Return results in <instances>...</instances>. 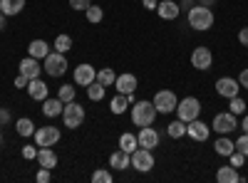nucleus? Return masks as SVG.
<instances>
[{
	"mask_svg": "<svg viewBox=\"0 0 248 183\" xmlns=\"http://www.w3.org/2000/svg\"><path fill=\"white\" fill-rule=\"evenodd\" d=\"M186 23H189V28H194L199 32L211 30L214 28V10L203 8V5H194L191 10H186Z\"/></svg>",
	"mask_w": 248,
	"mask_h": 183,
	"instance_id": "f257e3e1",
	"label": "nucleus"
},
{
	"mask_svg": "<svg viewBox=\"0 0 248 183\" xmlns=\"http://www.w3.org/2000/svg\"><path fill=\"white\" fill-rule=\"evenodd\" d=\"M156 107H154V101H147V99H139L134 101V107H132V124L134 127H152L154 124V119H156Z\"/></svg>",
	"mask_w": 248,
	"mask_h": 183,
	"instance_id": "f03ea898",
	"label": "nucleus"
},
{
	"mask_svg": "<svg viewBox=\"0 0 248 183\" xmlns=\"http://www.w3.org/2000/svg\"><path fill=\"white\" fill-rule=\"evenodd\" d=\"M67 55H62V52H57V50H52L45 59H43V72L45 74H50V77H62L67 72Z\"/></svg>",
	"mask_w": 248,
	"mask_h": 183,
	"instance_id": "7ed1b4c3",
	"label": "nucleus"
},
{
	"mask_svg": "<svg viewBox=\"0 0 248 183\" xmlns=\"http://www.w3.org/2000/svg\"><path fill=\"white\" fill-rule=\"evenodd\" d=\"M85 107L77 104V101H67L65 107H62V119H65V127L67 129H79L82 124H85Z\"/></svg>",
	"mask_w": 248,
	"mask_h": 183,
	"instance_id": "20e7f679",
	"label": "nucleus"
},
{
	"mask_svg": "<svg viewBox=\"0 0 248 183\" xmlns=\"http://www.w3.org/2000/svg\"><path fill=\"white\" fill-rule=\"evenodd\" d=\"M199 114H201V101L196 97H184L176 104V116L181 121H186V124L194 121V119H199Z\"/></svg>",
	"mask_w": 248,
	"mask_h": 183,
	"instance_id": "39448f33",
	"label": "nucleus"
},
{
	"mask_svg": "<svg viewBox=\"0 0 248 183\" xmlns=\"http://www.w3.org/2000/svg\"><path fill=\"white\" fill-rule=\"evenodd\" d=\"M154 154H152V149H144V146H139V149H134L132 151V166L139 171V173H149L152 169H154Z\"/></svg>",
	"mask_w": 248,
	"mask_h": 183,
	"instance_id": "423d86ee",
	"label": "nucleus"
},
{
	"mask_svg": "<svg viewBox=\"0 0 248 183\" xmlns=\"http://www.w3.org/2000/svg\"><path fill=\"white\" fill-rule=\"evenodd\" d=\"M152 101H154V107H156V112H159V114H171V112H176V104H179L176 94H174V92H169V89L156 92Z\"/></svg>",
	"mask_w": 248,
	"mask_h": 183,
	"instance_id": "0eeeda50",
	"label": "nucleus"
},
{
	"mask_svg": "<svg viewBox=\"0 0 248 183\" xmlns=\"http://www.w3.org/2000/svg\"><path fill=\"white\" fill-rule=\"evenodd\" d=\"M60 129L57 127H40V129H35V134H32V139H35V146L40 149V146H55L57 141H60Z\"/></svg>",
	"mask_w": 248,
	"mask_h": 183,
	"instance_id": "6e6552de",
	"label": "nucleus"
},
{
	"mask_svg": "<svg viewBox=\"0 0 248 183\" xmlns=\"http://www.w3.org/2000/svg\"><path fill=\"white\" fill-rule=\"evenodd\" d=\"M236 127H238V121H236V114H231V112H221L211 121V129L216 134H231V131H236Z\"/></svg>",
	"mask_w": 248,
	"mask_h": 183,
	"instance_id": "1a4fd4ad",
	"label": "nucleus"
},
{
	"mask_svg": "<svg viewBox=\"0 0 248 183\" xmlns=\"http://www.w3.org/2000/svg\"><path fill=\"white\" fill-rule=\"evenodd\" d=\"M211 65H214L211 50L203 47V45H201V47H194V52H191V67H194V70H201V72H209Z\"/></svg>",
	"mask_w": 248,
	"mask_h": 183,
	"instance_id": "9d476101",
	"label": "nucleus"
},
{
	"mask_svg": "<svg viewBox=\"0 0 248 183\" xmlns=\"http://www.w3.org/2000/svg\"><path fill=\"white\" fill-rule=\"evenodd\" d=\"M72 77H75V84H77V87H85V89H87L94 79H97V70H94L92 65H87V62H82V65L75 67V74H72Z\"/></svg>",
	"mask_w": 248,
	"mask_h": 183,
	"instance_id": "9b49d317",
	"label": "nucleus"
},
{
	"mask_svg": "<svg viewBox=\"0 0 248 183\" xmlns=\"http://www.w3.org/2000/svg\"><path fill=\"white\" fill-rule=\"evenodd\" d=\"M216 92L223 99H231V97L241 94V84H238V79H233V77H221V79H216Z\"/></svg>",
	"mask_w": 248,
	"mask_h": 183,
	"instance_id": "f8f14e48",
	"label": "nucleus"
},
{
	"mask_svg": "<svg viewBox=\"0 0 248 183\" xmlns=\"http://www.w3.org/2000/svg\"><path fill=\"white\" fill-rule=\"evenodd\" d=\"M209 134H211V127L203 124L201 119H194V121L186 124V136L194 139V141H206V139H209Z\"/></svg>",
	"mask_w": 248,
	"mask_h": 183,
	"instance_id": "ddd939ff",
	"label": "nucleus"
},
{
	"mask_svg": "<svg viewBox=\"0 0 248 183\" xmlns=\"http://www.w3.org/2000/svg\"><path fill=\"white\" fill-rule=\"evenodd\" d=\"M137 84H139V79H137L132 72L117 74V79H114V89H117L119 94H132V92H137Z\"/></svg>",
	"mask_w": 248,
	"mask_h": 183,
	"instance_id": "4468645a",
	"label": "nucleus"
},
{
	"mask_svg": "<svg viewBox=\"0 0 248 183\" xmlns=\"http://www.w3.org/2000/svg\"><path fill=\"white\" fill-rule=\"evenodd\" d=\"M20 74H25L28 79H37L40 74H43V65H40V59L35 57H23L20 59Z\"/></svg>",
	"mask_w": 248,
	"mask_h": 183,
	"instance_id": "2eb2a0df",
	"label": "nucleus"
},
{
	"mask_svg": "<svg viewBox=\"0 0 248 183\" xmlns=\"http://www.w3.org/2000/svg\"><path fill=\"white\" fill-rule=\"evenodd\" d=\"M137 141L144 149H156L159 146V131L154 127H141L139 134H137Z\"/></svg>",
	"mask_w": 248,
	"mask_h": 183,
	"instance_id": "dca6fc26",
	"label": "nucleus"
},
{
	"mask_svg": "<svg viewBox=\"0 0 248 183\" xmlns=\"http://www.w3.org/2000/svg\"><path fill=\"white\" fill-rule=\"evenodd\" d=\"M156 13H159L161 20H176L181 15V8H179L176 0H161V3L156 5Z\"/></svg>",
	"mask_w": 248,
	"mask_h": 183,
	"instance_id": "f3484780",
	"label": "nucleus"
},
{
	"mask_svg": "<svg viewBox=\"0 0 248 183\" xmlns=\"http://www.w3.org/2000/svg\"><path fill=\"white\" fill-rule=\"evenodd\" d=\"M35 161H37V164L43 166V169H50V171H52V169L57 166V154L52 151V146H40Z\"/></svg>",
	"mask_w": 248,
	"mask_h": 183,
	"instance_id": "a211bd4d",
	"label": "nucleus"
},
{
	"mask_svg": "<svg viewBox=\"0 0 248 183\" xmlns=\"http://www.w3.org/2000/svg\"><path fill=\"white\" fill-rule=\"evenodd\" d=\"M62 107H65V101H62L60 97H47L43 101V116H47V119L62 116Z\"/></svg>",
	"mask_w": 248,
	"mask_h": 183,
	"instance_id": "6ab92c4d",
	"label": "nucleus"
},
{
	"mask_svg": "<svg viewBox=\"0 0 248 183\" xmlns=\"http://www.w3.org/2000/svg\"><path fill=\"white\" fill-rule=\"evenodd\" d=\"M28 94H30V99H35V101H45L47 99V84L43 82V79H30L28 82Z\"/></svg>",
	"mask_w": 248,
	"mask_h": 183,
	"instance_id": "aec40b11",
	"label": "nucleus"
},
{
	"mask_svg": "<svg viewBox=\"0 0 248 183\" xmlns=\"http://www.w3.org/2000/svg\"><path fill=\"white\" fill-rule=\"evenodd\" d=\"M216 181H218V183H241L243 176L238 173V169H233V166L229 164V166H221V169L216 171Z\"/></svg>",
	"mask_w": 248,
	"mask_h": 183,
	"instance_id": "412c9836",
	"label": "nucleus"
},
{
	"mask_svg": "<svg viewBox=\"0 0 248 183\" xmlns=\"http://www.w3.org/2000/svg\"><path fill=\"white\" fill-rule=\"evenodd\" d=\"M214 151H216L218 156H226V158H229V156L236 151V144L229 139V134H218L216 144H214Z\"/></svg>",
	"mask_w": 248,
	"mask_h": 183,
	"instance_id": "4be33fe9",
	"label": "nucleus"
},
{
	"mask_svg": "<svg viewBox=\"0 0 248 183\" xmlns=\"http://www.w3.org/2000/svg\"><path fill=\"white\" fill-rule=\"evenodd\" d=\"M50 52H52V47L45 42V40H32V42L28 45V55L35 57V59H45Z\"/></svg>",
	"mask_w": 248,
	"mask_h": 183,
	"instance_id": "5701e85b",
	"label": "nucleus"
},
{
	"mask_svg": "<svg viewBox=\"0 0 248 183\" xmlns=\"http://www.w3.org/2000/svg\"><path fill=\"white\" fill-rule=\"evenodd\" d=\"M109 166L112 169H117V171H124V169H129L132 166V154H127V151H114L112 156H109Z\"/></svg>",
	"mask_w": 248,
	"mask_h": 183,
	"instance_id": "b1692460",
	"label": "nucleus"
},
{
	"mask_svg": "<svg viewBox=\"0 0 248 183\" xmlns=\"http://www.w3.org/2000/svg\"><path fill=\"white\" fill-rule=\"evenodd\" d=\"M25 8V0H0V13L13 17V15H20Z\"/></svg>",
	"mask_w": 248,
	"mask_h": 183,
	"instance_id": "393cba45",
	"label": "nucleus"
},
{
	"mask_svg": "<svg viewBox=\"0 0 248 183\" xmlns=\"http://www.w3.org/2000/svg\"><path fill=\"white\" fill-rule=\"evenodd\" d=\"M119 149H122V151H127V154H132L134 149H139L137 134H129V131H124V134L119 136Z\"/></svg>",
	"mask_w": 248,
	"mask_h": 183,
	"instance_id": "a878e982",
	"label": "nucleus"
},
{
	"mask_svg": "<svg viewBox=\"0 0 248 183\" xmlns=\"http://www.w3.org/2000/svg\"><path fill=\"white\" fill-rule=\"evenodd\" d=\"M114 79H117V72L112 67H102L97 70V82L105 84V87H114Z\"/></svg>",
	"mask_w": 248,
	"mask_h": 183,
	"instance_id": "bb28decb",
	"label": "nucleus"
},
{
	"mask_svg": "<svg viewBox=\"0 0 248 183\" xmlns=\"http://www.w3.org/2000/svg\"><path fill=\"white\" fill-rule=\"evenodd\" d=\"M127 107H129V99H127V94H119V92H117V97L109 101V109H112V114H124V112H127Z\"/></svg>",
	"mask_w": 248,
	"mask_h": 183,
	"instance_id": "cd10ccee",
	"label": "nucleus"
},
{
	"mask_svg": "<svg viewBox=\"0 0 248 183\" xmlns=\"http://www.w3.org/2000/svg\"><path fill=\"white\" fill-rule=\"evenodd\" d=\"M15 131L20 134V136H32L35 134V124H32V119H17L15 121Z\"/></svg>",
	"mask_w": 248,
	"mask_h": 183,
	"instance_id": "c85d7f7f",
	"label": "nucleus"
},
{
	"mask_svg": "<svg viewBox=\"0 0 248 183\" xmlns=\"http://www.w3.org/2000/svg\"><path fill=\"white\" fill-rule=\"evenodd\" d=\"M105 92H107V87H105V84H99L97 79L87 87V97H90V101H102V99H105Z\"/></svg>",
	"mask_w": 248,
	"mask_h": 183,
	"instance_id": "c756f323",
	"label": "nucleus"
},
{
	"mask_svg": "<svg viewBox=\"0 0 248 183\" xmlns=\"http://www.w3.org/2000/svg\"><path fill=\"white\" fill-rule=\"evenodd\" d=\"M167 134H169L171 139H184V136H186V121H181V119L171 121V124L167 127Z\"/></svg>",
	"mask_w": 248,
	"mask_h": 183,
	"instance_id": "7c9ffc66",
	"label": "nucleus"
},
{
	"mask_svg": "<svg viewBox=\"0 0 248 183\" xmlns=\"http://www.w3.org/2000/svg\"><path fill=\"white\" fill-rule=\"evenodd\" d=\"M52 50H57V52H62V55H67V52L72 50V37H70V35H57Z\"/></svg>",
	"mask_w": 248,
	"mask_h": 183,
	"instance_id": "2f4dec72",
	"label": "nucleus"
},
{
	"mask_svg": "<svg viewBox=\"0 0 248 183\" xmlns=\"http://www.w3.org/2000/svg\"><path fill=\"white\" fill-rule=\"evenodd\" d=\"M85 17L90 20L92 25H97V23H102V17H105V8H99V5H90V8L85 10Z\"/></svg>",
	"mask_w": 248,
	"mask_h": 183,
	"instance_id": "473e14b6",
	"label": "nucleus"
},
{
	"mask_svg": "<svg viewBox=\"0 0 248 183\" xmlns=\"http://www.w3.org/2000/svg\"><path fill=\"white\" fill-rule=\"evenodd\" d=\"M246 107H248V104L241 99V94H236V97H231V99H229V112H231V114H236V116H238V114H243V112H246Z\"/></svg>",
	"mask_w": 248,
	"mask_h": 183,
	"instance_id": "72a5a7b5",
	"label": "nucleus"
},
{
	"mask_svg": "<svg viewBox=\"0 0 248 183\" xmlns=\"http://www.w3.org/2000/svg\"><path fill=\"white\" fill-rule=\"evenodd\" d=\"M75 94H77L75 84H62V87L57 89V97H60L62 101H65V104H67V101H72V99H75Z\"/></svg>",
	"mask_w": 248,
	"mask_h": 183,
	"instance_id": "f704fd0d",
	"label": "nucleus"
},
{
	"mask_svg": "<svg viewBox=\"0 0 248 183\" xmlns=\"http://www.w3.org/2000/svg\"><path fill=\"white\" fill-rule=\"evenodd\" d=\"M92 181H94V183H112L114 178H112V173H109V171L99 169V171H94V173H92Z\"/></svg>",
	"mask_w": 248,
	"mask_h": 183,
	"instance_id": "c9c22d12",
	"label": "nucleus"
},
{
	"mask_svg": "<svg viewBox=\"0 0 248 183\" xmlns=\"http://www.w3.org/2000/svg\"><path fill=\"white\" fill-rule=\"evenodd\" d=\"M229 164H231L233 169H243V164H246V156H243L241 151H233V154L229 156Z\"/></svg>",
	"mask_w": 248,
	"mask_h": 183,
	"instance_id": "e433bc0d",
	"label": "nucleus"
},
{
	"mask_svg": "<svg viewBox=\"0 0 248 183\" xmlns=\"http://www.w3.org/2000/svg\"><path fill=\"white\" fill-rule=\"evenodd\" d=\"M233 144H236V151H241V154L248 158V134H241L238 141H233Z\"/></svg>",
	"mask_w": 248,
	"mask_h": 183,
	"instance_id": "4c0bfd02",
	"label": "nucleus"
},
{
	"mask_svg": "<svg viewBox=\"0 0 248 183\" xmlns=\"http://www.w3.org/2000/svg\"><path fill=\"white\" fill-rule=\"evenodd\" d=\"M92 5V0H70V8L72 10H87Z\"/></svg>",
	"mask_w": 248,
	"mask_h": 183,
	"instance_id": "58836bf2",
	"label": "nucleus"
},
{
	"mask_svg": "<svg viewBox=\"0 0 248 183\" xmlns=\"http://www.w3.org/2000/svg\"><path fill=\"white\" fill-rule=\"evenodd\" d=\"M23 158L25 161H35L37 158V146H23Z\"/></svg>",
	"mask_w": 248,
	"mask_h": 183,
	"instance_id": "ea45409f",
	"label": "nucleus"
},
{
	"mask_svg": "<svg viewBox=\"0 0 248 183\" xmlns=\"http://www.w3.org/2000/svg\"><path fill=\"white\" fill-rule=\"evenodd\" d=\"M28 82H30V79H28L25 74H17V77H15V82H13V84H15L17 89H28Z\"/></svg>",
	"mask_w": 248,
	"mask_h": 183,
	"instance_id": "a19ab883",
	"label": "nucleus"
},
{
	"mask_svg": "<svg viewBox=\"0 0 248 183\" xmlns=\"http://www.w3.org/2000/svg\"><path fill=\"white\" fill-rule=\"evenodd\" d=\"M35 178H37V183H47V181L52 178V176H50V169H40Z\"/></svg>",
	"mask_w": 248,
	"mask_h": 183,
	"instance_id": "79ce46f5",
	"label": "nucleus"
},
{
	"mask_svg": "<svg viewBox=\"0 0 248 183\" xmlns=\"http://www.w3.org/2000/svg\"><path fill=\"white\" fill-rule=\"evenodd\" d=\"M238 84H241V89H248V70H241V74H238Z\"/></svg>",
	"mask_w": 248,
	"mask_h": 183,
	"instance_id": "37998d69",
	"label": "nucleus"
},
{
	"mask_svg": "<svg viewBox=\"0 0 248 183\" xmlns=\"http://www.w3.org/2000/svg\"><path fill=\"white\" fill-rule=\"evenodd\" d=\"M8 121H10V112L5 107H0V127H5Z\"/></svg>",
	"mask_w": 248,
	"mask_h": 183,
	"instance_id": "c03bdc74",
	"label": "nucleus"
},
{
	"mask_svg": "<svg viewBox=\"0 0 248 183\" xmlns=\"http://www.w3.org/2000/svg\"><path fill=\"white\" fill-rule=\"evenodd\" d=\"M238 42H241L243 47H248V28H241V32H238Z\"/></svg>",
	"mask_w": 248,
	"mask_h": 183,
	"instance_id": "a18cd8bd",
	"label": "nucleus"
},
{
	"mask_svg": "<svg viewBox=\"0 0 248 183\" xmlns=\"http://www.w3.org/2000/svg\"><path fill=\"white\" fill-rule=\"evenodd\" d=\"M141 5H144V10H156L159 0H141Z\"/></svg>",
	"mask_w": 248,
	"mask_h": 183,
	"instance_id": "49530a36",
	"label": "nucleus"
},
{
	"mask_svg": "<svg viewBox=\"0 0 248 183\" xmlns=\"http://www.w3.org/2000/svg\"><path fill=\"white\" fill-rule=\"evenodd\" d=\"M196 5V0H181V3H179V8H184V10H191Z\"/></svg>",
	"mask_w": 248,
	"mask_h": 183,
	"instance_id": "de8ad7c7",
	"label": "nucleus"
},
{
	"mask_svg": "<svg viewBox=\"0 0 248 183\" xmlns=\"http://www.w3.org/2000/svg\"><path fill=\"white\" fill-rule=\"evenodd\" d=\"M199 5H203V8H214V5H216V0H199Z\"/></svg>",
	"mask_w": 248,
	"mask_h": 183,
	"instance_id": "09e8293b",
	"label": "nucleus"
},
{
	"mask_svg": "<svg viewBox=\"0 0 248 183\" xmlns=\"http://www.w3.org/2000/svg\"><path fill=\"white\" fill-rule=\"evenodd\" d=\"M5 28H8V15L0 13V30H5Z\"/></svg>",
	"mask_w": 248,
	"mask_h": 183,
	"instance_id": "8fccbe9b",
	"label": "nucleus"
},
{
	"mask_svg": "<svg viewBox=\"0 0 248 183\" xmlns=\"http://www.w3.org/2000/svg\"><path fill=\"white\" fill-rule=\"evenodd\" d=\"M241 127H243V134H248V114L243 116V124H241Z\"/></svg>",
	"mask_w": 248,
	"mask_h": 183,
	"instance_id": "3c124183",
	"label": "nucleus"
},
{
	"mask_svg": "<svg viewBox=\"0 0 248 183\" xmlns=\"http://www.w3.org/2000/svg\"><path fill=\"white\" fill-rule=\"evenodd\" d=\"M0 146H3V134H0Z\"/></svg>",
	"mask_w": 248,
	"mask_h": 183,
	"instance_id": "603ef678",
	"label": "nucleus"
}]
</instances>
